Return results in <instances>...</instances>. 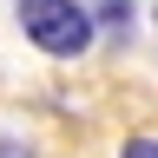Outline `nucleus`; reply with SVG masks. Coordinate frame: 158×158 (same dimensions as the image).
I'll return each instance as SVG.
<instances>
[{
    "label": "nucleus",
    "mask_w": 158,
    "mask_h": 158,
    "mask_svg": "<svg viewBox=\"0 0 158 158\" xmlns=\"http://www.w3.org/2000/svg\"><path fill=\"white\" fill-rule=\"evenodd\" d=\"M118 158H158V138H132V145L118 152Z\"/></svg>",
    "instance_id": "f03ea898"
},
{
    "label": "nucleus",
    "mask_w": 158,
    "mask_h": 158,
    "mask_svg": "<svg viewBox=\"0 0 158 158\" xmlns=\"http://www.w3.org/2000/svg\"><path fill=\"white\" fill-rule=\"evenodd\" d=\"M13 13H20V33L53 59H73V53L92 46V13L79 0H20Z\"/></svg>",
    "instance_id": "f257e3e1"
},
{
    "label": "nucleus",
    "mask_w": 158,
    "mask_h": 158,
    "mask_svg": "<svg viewBox=\"0 0 158 158\" xmlns=\"http://www.w3.org/2000/svg\"><path fill=\"white\" fill-rule=\"evenodd\" d=\"M0 158H33L27 145H13V138H0Z\"/></svg>",
    "instance_id": "7ed1b4c3"
}]
</instances>
